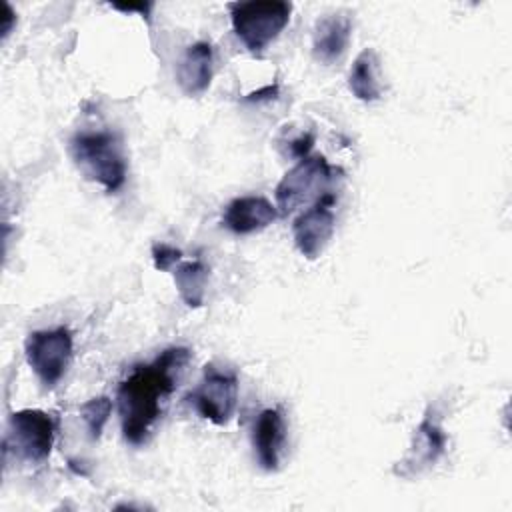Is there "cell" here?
<instances>
[{"label":"cell","mask_w":512,"mask_h":512,"mask_svg":"<svg viewBox=\"0 0 512 512\" xmlns=\"http://www.w3.org/2000/svg\"><path fill=\"white\" fill-rule=\"evenodd\" d=\"M190 350L172 346L162 350L154 362L138 364L120 382L116 404L122 436L132 446H142L164 412L168 396L176 388L178 372L190 362Z\"/></svg>","instance_id":"obj_1"},{"label":"cell","mask_w":512,"mask_h":512,"mask_svg":"<svg viewBox=\"0 0 512 512\" xmlns=\"http://www.w3.org/2000/svg\"><path fill=\"white\" fill-rule=\"evenodd\" d=\"M70 156L76 168L90 182L106 192H118L128 174L122 140L112 130H86L70 138Z\"/></svg>","instance_id":"obj_2"},{"label":"cell","mask_w":512,"mask_h":512,"mask_svg":"<svg viewBox=\"0 0 512 512\" xmlns=\"http://www.w3.org/2000/svg\"><path fill=\"white\" fill-rule=\"evenodd\" d=\"M230 22L248 52L260 56L288 26L292 4L286 0L230 2Z\"/></svg>","instance_id":"obj_3"},{"label":"cell","mask_w":512,"mask_h":512,"mask_svg":"<svg viewBox=\"0 0 512 512\" xmlns=\"http://www.w3.org/2000/svg\"><path fill=\"white\" fill-rule=\"evenodd\" d=\"M340 168L332 166L322 154L300 158L276 186V208L282 216L292 214L300 206L314 204L330 194Z\"/></svg>","instance_id":"obj_4"},{"label":"cell","mask_w":512,"mask_h":512,"mask_svg":"<svg viewBox=\"0 0 512 512\" xmlns=\"http://www.w3.org/2000/svg\"><path fill=\"white\" fill-rule=\"evenodd\" d=\"M56 422L52 414L38 408H24L10 414L4 452H12L18 460L28 464L44 462L54 446Z\"/></svg>","instance_id":"obj_5"},{"label":"cell","mask_w":512,"mask_h":512,"mask_svg":"<svg viewBox=\"0 0 512 512\" xmlns=\"http://www.w3.org/2000/svg\"><path fill=\"white\" fill-rule=\"evenodd\" d=\"M72 350V334L64 326L34 330L24 342L28 366L46 390H52L66 374L72 360Z\"/></svg>","instance_id":"obj_6"},{"label":"cell","mask_w":512,"mask_h":512,"mask_svg":"<svg viewBox=\"0 0 512 512\" xmlns=\"http://www.w3.org/2000/svg\"><path fill=\"white\" fill-rule=\"evenodd\" d=\"M196 412L216 426L232 420L238 404V376L230 370L206 364L200 384L188 394Z\"/></svg>","instance_id":"obj_7"},{"label":"cell","mask_w":512,"mask_h":512,"mask_svg":"<svg viewBox=\"0 0 512 512\" xmlns=\"http://www.w3.org/2000/svg\"><path fill=\"white\" fill-rule=\"evenodd\" d=\"M336 202L334 192L322 196L318 202H314L310 208L300 212L292 222V238L298 248V252L308 258L316 260L324 248L328 246L334 228L336 218L332 212V204Z\"/></svg>","instance_id":"obj_8"},{"label":"cell","mask_w":512,"mask_h":512,"mask_svg":"<svg viewBox=\"0 0 512 512\" xmlns=\"http://www.w3.org/2000/svg\"><path fill=\"white\" fill-rule=\"evenodd\" d=\"M446 432L442 430L440 422L434 418V414H426L424 420L418 424L412 436V444L406 452V456L398 462L394 468V474L398 476H414L422 472L428 466H434L438 458L446 452Z\"/></svg>","instance_id":"obj_9"},{"label":"cell","mask_w":512,"mask_h":512,"mask_svg":"<svg viewBox=\"0 0 512 512\" xmlns=\"http://www.w3.org/2000/svg\"><path fill=\"white\" fill-rule=\"evenodd\" d=\"M252 446L262 470H278L286 446V420L280 408H266L258 414L252 428Z\"/></svg>","instance_id":"obj_10"},{"label":"cell","mask_w":512,"mask_h":512,"mask_svg":"<svg viewBox=\"0 0 512 512\" xmlns=\"http://www.w3.org/2000/svg\"><path fill=\"white\" fill-rule=\"evenodd\" d=\"M278 214V208L264 196H238L224 208L222 226L232 234H252L268 228Z\"/></svg>","instance_id":"obj_11"},{"label":"cell","mask_w":512,"mask_h":512,"mask_svg":"<svg viewBox=\"0 0 512 512\" xmlns=\"http://www.w3.org/2000/svg\"><path fill=\"white\" fill-rule=\"evenodd\" d=\"M352 34V20L346 14H328L316 20L312 30V56L320 64H334L338 62L348 44Z\"/></svg>","instance_id":"obj_12"},{"label":"cell","mask_w":512,"mask_h":512,"mask_svg":"<svg viewBox=\"0 0 512 512\" xmlns=\"http://www.w3.org/2000/svg\"><path fill=\"white\" fill-rule=\"evenodd\" d=\"M214 54L210 42H194L186 48L176 68V80L186 96H200L208 90L214 74Z\"/></svg>","instance_id":"obj_13"},{"label":"cell","mask_w":512,"mask_h":512,"mask_svg":"<svg viewBox=\"0 0 512 512\" xmlns=\"http://www.w3.org/2000/svg\"><path fill=\"white\" fill-rule=\"evenodd\" d=\"M378 56L372 48H364L348 74V88L360 102H374L382 94L380 78H378Z\"/></svg>","instance_id":"obj_14"},{"label":"cell","mask_w":512,"mask_h":512,"mask_svg":"<svg viewBox=\"0 0 512 512\" xmlns=\"http://www.w3.org/2000/svg\"><path fill=\"white\" fill-rule=\"evenodd\" d=\"M174 284L188 308H200L204 304L210 270L202 260H186L174 268Z\"/></svg>","instance_id":"obj_15"},{"label":"cell","mask_w":512,"mask_h":512,"mask_svg":"<svg viewBox=\"0 0 512 512\" xmlns=\"http://www.w3.org/2000/svg\"><path fill=\"white\" fill-rule=\"evenodd\" d=\"M112 414V400L108 396H96L90 398L80 406V416L84 420L86 432L90 440H98L102 436V430Z\"/></svg>","instance_id":"obj_16"},{"label":"cell","mask_w":512,"mask_h":512,"mask_svg":"<svg viewBox=\"0 0 512 512\" xmlns=\"http://www.w3.org/2000/svg\"><path fill=\"white\" fill-rule=\"evenodd\" d=\"M152 262H154L156 270L168 272L176 264L182 262V250L172 244H166V242H156V244H152Z\"/></svg>","instance_id":"obj_17"},{"label":"cell","mask_w":512,"mask_h":512,"mask_svg":"<svg viewBox=\"0 0 512 512\" xmlns=\"http://www.w3.org/2000/svg\"><path fill=\"white\" fill-rule=\"evenodd\" d=\"M312 146H314V134L312 132H306V134H300L298 138H294L292 142H290V156H294V158H306L308 156V152L312 150Z\"/></svg>","instance_id":"obj_18"},{"label":"cell","mask_w":512,"mask_h":512,"mask_svg":"<svg viewBox=\"0 0 512 512\" xmlns=\"http://www.w3.org/2000/svg\"><path fill=\"white\" fill-rule=\"evenodd\" d=\"M278 84H268V86H264V88H260V90H256V92H250L246 98H244V102H264V100H272V98H276L278 96Z\"/></svg>","instance_id":"obj_19"},{"label":"cell","mask_w":512,"mask_h":512,"mask_svg":"<svg viewBox=\"0 0 512 512\" xmlns=\"http://www.w3.org/2000/svg\"><path fill=\"white\" fill-rule=\"evenodd\" d=\"M4 6V26H2V38H6L8 34H10V30H12V24H14V20H16V16H14V10L10 8V4L8 2H4L2 4Z\"/></svg>","instance_id":"obj_20"}]
</instances>
